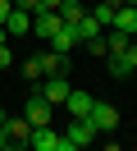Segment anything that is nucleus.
<instances>
[{
    "label": "nucleus",
    "mask_w": 137,
    "mask_h": 151,
    "mask_svg": "<svg viewBox=\"0 0 137 151\" xmlns=\"http://www.w3.org/2000/svg\"><path fill=\"white\" fill-rule=\"evenodd\" d=\"M27 137H32L27 114H5V124H0V147L5 151H27Z\"/></svg>",
    "instance_id": "nucleus-1"
},
{
    "label": "nucleus",
    "mask_w": 137,
    "mask_h": 151,
    "mask_svg": "<svg viewBox=\"0 0 137 151\" xmlns=\"http://www.w3.org/2000/svg\"><path fill=\"white\" fill-rule=\"evenodd\" d=\"M105 69H110V78H133L137 73V41H128V46H119V50H110L105 55Z\"/></svg>",
    "instance_id": "nucleus-2"
},
{
    "label": "nucleus",
    "mask_w": 137,
    "mask_h": 151,
    "mask_svg": "<svg viewBox=\"0 0 137 151\" xmlns=\"http://www.w3.org/2000/svg\"><path fill=\"white\" fill-rule=\"evenodd\" d=\"M32 92H41L50 105H64L69 92H73V83H69V73H41V78L32 83Z\"/></svg>",
    "instance_id": "nucleus-3"
},
{
    "label": "nucleus",
    "mask_w": 137,
    "mask_h": 151,
    "mask_svg": "<svg viewBox=\"0 0 137 151\" xmlns=\"http://www.w3.org/2000/svg\"><path fill=\"white\" fill-rule=\"evenodd\" d=\"M96 142V124L91 119H73L69 128H64V151H82V147H91Z\"/></svg>",
    "instance_id": "nucleus-4"
},
{
    "label": "nucleus",
    "mask_w": 137,
    "mask_h": 151,
    "mask_svg": "<svg viewBox=\"0 0 137 151\" xmlns=\"http://www.w3.org/2000/svg\"><path fill=\"white\" fill-rule=\"evenodd\" d=\"M27 151H64V133H60V128H50V124H32Z\"/></svg>",
    "instance_id": "nucleus-5"
},
{
    "label": "nucleus",
    "mask_w": 137,
    "mask_h": 151,
    "mask_svg": "<svg viewBox=\"0 0 137 151\" xmlns=\"http://www.w3.org/2000/svg\"><path fill=\"white\" fill-rule=\"evenodd\" d=\"M87 119L96 124V133H114V128H119V110H114L110 101H96V105H91V114H87Z\"/></svg>",
    "instance_id": "nucleus-6"
},
{
    "label": "nucleus",
    "mask_w": 137,
    "mask_h": 151,
    "mask_svg": "<svg viewBox=\"0 0 137 151\" xmlns=\"http://www.w3.org/2000/svg\"><path fill=\"white\" fill-rule=\"evenodd\" d=\"M37 60H41V73H69V50L46 46V50H37Z\"/></svg>",
    "instance_id": "nucleus-7"
},
{
    "label": "nucleus",
    "mask_w": 137,
    "mask_h": 151,
    "mask_svg": "<svg viewBox=\"0 0 137 151\" xmlns=\"http://www.w3.org/2000/svg\"><path fill=\"white\" fill-rule=\"evenodd\" d=\"M50 110H55V105L46 101L41 92H32V96H27V105H23V114H27V124H50Z\"/></svg>",
    "instance_id": "nucleus-8"
},
{
    "label": "nucleus",
    "mask_w": 137,
    "mask_h": 151,
    "mask_svg": "<svg viewBox=\"0 0 137 151\" xmlns=\"http://www.w3.org/2000/svg\"><path fill=\"white\" fill-rule=\"evenodd\" d=\"M60 23H64V19H60L55 9H37V14H32V32H37V37H46V41L60 32Z\"/></svg>",
    "instance_id": "nucleus-9"
},
{
    "label": "nucleus",
    "mask_w": 137,
    "mask_h": 151,
    "mask_svg": "<svg viewBox=\"0 0 137 151\" xmlns=\"http://www.w3.org/2000/svg\"><path fill=\"white\" fill-rule=\"evenodd\" d=\"M46 46H55V50H73V46H82V32H78V23H60V32H55Z\"/></svg>",
    "instance_id": "nucleus-10"
},
{
    "label": "nucleus",
    "mask_w": 137,
    "mask_h": 151,
    "mask_svg": "<svg viewBox=\"0 0 137 151\" xmlns=\"http://www.w3.org/2000/svg\"><path fill=\"white\" fill-rule=\"evenodd\" d=\"M91 105H96V96H91V92H78V87H73V92H69V101H64V110H69L73 119H87V114H91Z\"/></svg>",
    "instance_id": "nucleus-11"
},
{
    "label": "nucleus",
    "mask_w": 137,
    "mask_h": 151,
    "mask_svg": "<svg viewBox=\"0 0 137 151\" xmlns=\"http://www.w3.org/2000/svg\"><path fill=\"white\" fill-rule=\"evenodd\" d=\"M110 28H114V32H123V37H137V5H119Z\"/></svg>",
    "instance_id": "nucleus-12"
},
{
    "label": "nucleus",
    "mask_w": 137,
    "mask_h": 151,
    "mask_svg": "<svg viewBox=\"0 0 137 151\" xmlns=\"http://www.w3.org/2000/svg\"><path fill=\"white\" fill-rule=\"evenodd\" d=\"M5 32H9V37H27V32H32V14H27V9H9Z\"/></svg>",
    "instance_id": "nucleus-13"
},
{
    "label": "nucleus",
    "mask_w": 137,
    "mask_h": 151,
    "mask_svg": "<svg viewBox=\"0 0 137 151\" xmlns=\"http://www.w3.org/2000/svg\"><path fill=\"white\" fill-rule=\"evenodd\" d=\"M55 14H60L64 23H78V19H82V14H87V9H82V0H64V5H60V9H55Z\"/></svg>",
    "instance_id": "nucleus-14"
},
{
    "label": "nucleus",
    "mask_w": 137,
    "mask_h": 151,
    "mask_svg": "<svg viewBox=\"0 0 137 151\" xmlns=\"http://www.w3.org/2000/svg\"><path fill=\"white\" fill-rule=\"evenodd\" d=\"M78 32H82V41H87V37H100V32H105V28H100V23L91 19V9H87V14H82V19H78Z\"/></svg>",
    "instance_id": "nucleus-15"
},
{
    "label": "nucleus",
    "mask_w": 137,
    "mask_h": 151,
    "mask_svg": "<svg viewBox=\"0 0 137 151\" xmlns=\"http://www.w3.org/2000/svg\"><path fill=\"white\" fill-rule=\"evenodd\" d=\"M82 46H87L91 55H110V41H105V32H100V37H87Z\"/></svg>",
    "instance_id": "nucleus-16"
},
{
    "label": "nucleus",
    "mask_w": 137,
    "mask_h": 151,
    "mask_svg": "<svg viewBox=\"0 0 137 151\" xmlns=\"http://www.w3.org/2000/svg\"><path fill=\"white\" fill-rule=\"evenodd\" d=\"M23 78H27V83H37V78H41V60H37V55L23 60Z\"/></svg>",
    "instance_id": "nucleus-17"
},
{
    "label": "nucleus",
    "mask_w": 137,
    "mask_h": 151,
    "mask_svg": "<svg viewBox=\"0 0 137 151\" xmlns=\"http://www.w3.org/2000/svg\"><path fill=\"white\" fill-rule=\"evenodd\" d=\"M14 9H27V14H37V9H41V0H14Z\"/></svg>",
    "instance_id": "nucleus-18"
},
{
    "label": "nucleus",
    "mask_w": 137,
    "mask_h": 151,
    "mask_svg": "<svg viewBox=\"0 0 137 151\" xmlns=\"http://www.w3.org/2000/svg\"><path fill=\"white\" fill-rule=\"evenodd\" d=\"M14 64V55H9V41H0V69H9Z\"/></svg>",
    "instance_id": "nucleus-19"
},
{
    "label": "nucleus",
    "mask_w": 137,
    "mask_h": 151,
    "mask_svg": "<svg viewBox=\"0 0 137 151\" xmlns=\"http://www.w3.org/2000/svg\"><path fill=\"white\" fill-rule=\"evenodd\" d=\"M9 9H14V0H0V28H5V19H9Z\"/></svg>",
    "instance_id": "nucleus-20"
},
{
    "label": "nucleus",
    "mask_w": 137,
    "mask_h": 151,
    "mask_svg": "<svg viewBox=\"0 0 137 151\" xmlns=\"http://www.w3.org/2000/svg\"><path fill=\"white\" fill-rule=\"evenodd\" d=\"M60 5H64V0H41V9H60Z\"/></svg>",
    "instance_id": "nucleus-21"
},
{
    "label": "nucleus",
    "mask_w": 137,
    "mask_h": 151,
    "mask_svg": "<svg viewBox=\"0 0 137 151\" xmlns=\"http://www.w3.org/2000/svg\"><path fill=\"white\" fill-rule=\"evenodd\" d=\"M0 124H5V110H0Z\"/></svg>",
    "instance_id": "nucleus-22"
}]
</instances>
